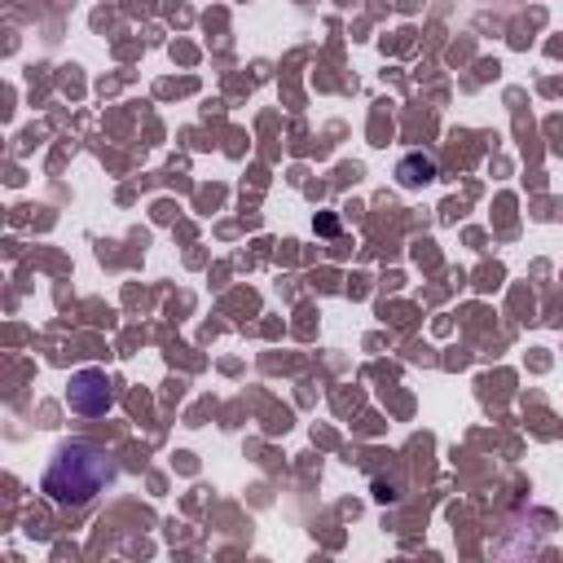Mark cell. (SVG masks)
Instances as JSON below:
<instances>
[{
  "instance_id": "6da1fadb",
  "label": "cell",
  "mask_w": 563,
  "mask_h": 563,
  "mask_svg": "<svg viewBox=\"0 0 563 563\" xmlns=\"http://www.w3.org/2000/svg\"><path fill=\"white\" fill-rule=\"evenodd\" d=\"M114 479H119V462H114L106 449L88 444V440L62 444V449L48 457V466H44V493H48V501H57V506H88V501H92L97 493H106Z\"/></svg>"
},
{
  "instance_id": "7a4b0ae2",
  "label": "cell",
  "mask_w": 563,
  "mask_h": 563,
  "mask_svg": "<svg viewBox=\"0 0 563 563\" xmlns=\"http://www.w3.org/2000/svg\"><path fill=\"white\" fill-rule=\"evenodd\" d=\"M66 400H70L75 413L97 418V413H106V409L114 405V391H110V378H106L101 369H79V374H70V383H66Z\"/></svg>"
},
{
  "instance_id": "3957f363",
  "label": "cell",
  "mask_w": 563,
  "mask_h": 563,
  "mask_svg": "<svg viewBox=\"0 0 563 563\" xmlns=\"http://www.w3.org/2000/svg\"><path fill=\"white\" fill-rule=\"evenodd\" d=\"M396 176H400V185H405V189H418V185H427V180L435 176V163H431L427 154H409V158H400Z\"/></svg>"
}]
</instances>
